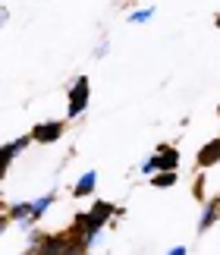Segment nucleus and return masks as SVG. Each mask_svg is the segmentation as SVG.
<instances>
[{
  "instance_id": "obj_13",
  "label": "nucleus",
  "mask_w": 220,
  "mask_h": 255,
  "mask_svg": "<svg viewBox=\"0 0 220 255\" xmlns=\"http://www.w3.org/2000/svg\"><path fill=\"white\" fill-rule=\"evenodd\" d=\"M142 173L148 176V173H157V158H148L145 164H142Z\"/></svg>"
},
{
  "instance_id": "obj_10",
  "label": "nucleus",
  "mask_w": 220,
  "mask_h": 255,
  "mask_svg": "<svg viewBox=\"0 0 220 255\" xmlns=\"http://www.w3.org/2000/svg\"><path fill=\"white\" fill-rule=\"evenodd\" d=\"M151 186H157V189H167V186H176V170H161V173H154Z\"/></svg>"
},
{
  "instance_id": "obj_1",
  "label": "nucleus",
  "mask_w": 220,
  "mask_h": 255,
  "mask_svg": "<svg viewBox=\"0 0 220 255\" xmlns=\"http://www.w3.org/2000/svg\"><path fill=\"white\" fill-rule=\"evenodd\" d=\"M88 95H92V85H88L85 76H79L76 85L69 88V104H66V114L69 117H79L88 107Z\"/></svg>"
},
{
  "instance_id": "obj_15",
  "label": "nucleus",
  "mask_w": 220,
  "mask_h": 255,
  "mask_svg": "<svg viewBox=\"0 0 220 255\" xmlns=\"http://www.w3.org/2000/svg\"><path fill=\"white\" fill-rule=\"evenodd\" d=\"M217 28H220V16H217Z\"/></svg>"
},
{
  "instance_id": "obj_12",
  "label": "nucleus",
  "mask_w": 220,
  "mask_h": 255,
  "mask_svg": "<svg viewBox=\"0 0 220 255\" xmlns=\"http://www.w3.org/2000/svg\"><path fill=\"white\" fill-rule=\"evenodd\" d=\"M151 16H154V6H148V9H135V13L129 16V19H132V22H148Z\"/></svg>"
},
{
  "instance_id": "obj_8",
  "label": "nucleus",
  "mask_w": 220,
  "mask_h": 255,
  "mask_svg": "<svg viewBox=\"0 0 220 255\" xmlns=\"http://www.w3.org/2000/svg\"><path fill=\"white\" fill-rule=\"evenodd\" d=\"M28 142H32V135H22V139H13V142L6 145V148H3V167H6V164L16 158L19 151H25V145H28Z\"/></svg>"
},
{
  "instance_id": "obj_16",
  "label": "nucleus",
  "mask_w": 220,
  "mask_h": 255,
  "mask_svg": "<svg viewBox=\"0 0 220 255\" xmlns=\"http://www.w3.org/2000/svg\"><path fill=\"white\" fill-rule=\"evenodd\" d=\"M217 114H220V107H217Z\"/></svg>"
},
{
  "instance_id": "obj_6",
  "label": "nucleus",
  "mask_w": 220,
  "mask_h": 255,
  "mask_svg": "<svg viewBox=\"0 0 220 255\" xmlns=\"http://www.w3.org/2000/svg\"><path fill=\"white\" fill-rule=\"evenodd\" d=\"M95 183H98V173H95V170L82 173V180H79V183L73 186V195H76V199H85V195L95 189Z\"/></svg>"
},
{
  "instance_id": "obj_3",
  "label": "nucleus",
  "mask_w": 220,
  "mask_h": 255,
  "mask_svg": "<svg viewBox=\"0 0 220 255\" xmlns=\"http://www.w3.org/2000/svg\"><path fill=\"white\" fill-rule=\"evenodd\" d=\"M60 135H63V123H60V120H51V123H38L35 132H32V139L47 145V142H57Z\"/></svg>"
},
{
  "instance_id": "obj_11",
  "label": "nucleus",
  "mask_w": 220,
  "mask_h": 255,
  "mask_svg": "<svg viewBox=\"0 0 220 255\" xmlns=\"http://www.w3.org/2000/svg\"><path fill=\"white\" fill-rule=\"evenodd\" d=\"M9 218H16V221H32V205H28V202L13 205V208H9Z\"/></svg>"
},
{
  "instance_id": "obj_2",
  "label": "nucleus",
  "mask_w": 220,
  "mask_h": 255,
  "mask_svg": "<svg viewBox=\"0 0 220 255\" xmlns=\"http://www.w3.org/2000/svg\"><path fill=\"white\" fill-rule=\"evenodd\" d=\"M69 243H73V237H44L41 243H38L35 255H66Z\"/></svg>"
},
{
  "instance_id": "obj_7",
  "label": "nucleus",
  "mask_w": 220,
  "mask_h": 255,
  "mask_svg": "<svg viewBox=\"0 0 220 255\" xmlns=\"http://www.w3.org/2000/svg\"><path fill=\"white\" fill-rule=\"evenodd\" d=\"M217 214H220V199L205 205V214H202V221H198V233H205L208 227H211V224L217 221Z\"/></svg>"
},
{
  "instance_id": "obj_9",
  "label": "nucleus",
  "mask_w": 220,
  "mask_h": 255,
  "mask_svg": "<svg viewBox=\"0 0 220 255\" xmlns=\"http://www.w3.org/2000/svg\"><path fill=\"white\" fill-rule=\"evenodd\" d=\"M51 205H54V192H47V195H41L38 202H32V221H38L47 208H51Z\"/></svg>"
},
{
  "instance_id": "obj_4",
  "label": "nucleus",
  "mask_w": 220,
  "mask_h": 255,
  "mask_svg": "<svg viewBox=\"0 0 220 255\" xmlns=\"http://www.w3.org/2000/svg\"><path fill=\"white\" fill-rule=\"evenodd\" d=\"M217 161H220V135H217V139H211L202 151L195 154V164H198V167H211V164H217Z\"/></svg>"
},
{
  "instance_id": "obj_14",
  "label": "nucleus",
  "mask_w": 220,
  "mask_h": 255,
  "mask_svg": "<svg viewBox=\"0 0 220 255\" xmlns=\"http://www.w3.org/2000/svg\"><path fill=\"white\" fill-rule=\"evenodd\" d=\"M170 255H186V249H183V246H176V249H170Z\"/></svg>"
},
{
  "instance_id": "obj_5",
  "label": "nucleus",
  "mask_w": 220,
  "mask_h": 255,
  "mask_svg": "<svg viewBox=\"0 0 220 255\" xmlns=\"http://www.w3.org/2000/svg\"><path fill=\"white\" fill-rule=\"evenodd\" d=\"M154 158H157V173H161V170H176V167H179V151L170 148V145H164V148L157 151Z\"/></svg>"
}]
</instances>
